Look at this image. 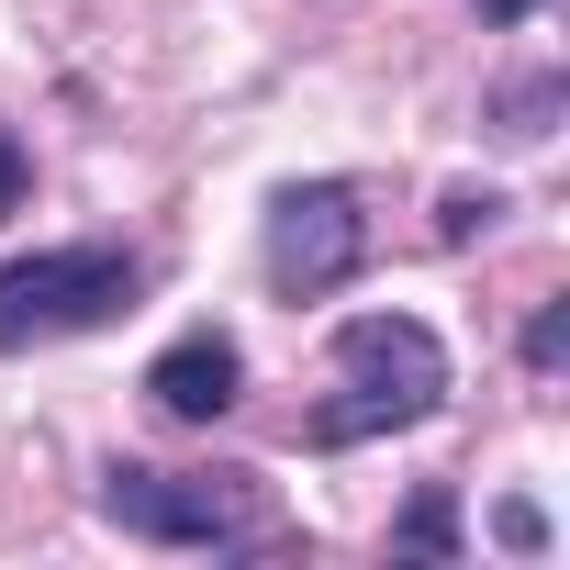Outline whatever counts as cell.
Wrapping results in <instances>:
<instances>
[{
	"label": "cell",
	"mask_w": 570,
	"mask_h": 570,
	"mask_svg": "<svg viewBox=\"0 0 570 570\" xmlns=\"http://www.w3.org/2000/svg\"><path fill=\"white\" fill-rule=\"evenodd\" d=\"M525 358H537V370H559V358H570V303H548V314L525 325Z\"/></svg>",
	"instance_id": "obj_7"
},
{
	"label": "cell",
	"mask_w": 570,
	"mask_h": 570,
	"mask_svg": "<svg viewBox=\"0 0 570 570\" xmlns=\"http://www.w3.org/2000/svg\"><path fill=\"white\" fill-rule=\"evenodd\" d=\"M135 292H146V257L135 246H46V257H12V268H0V358L57 347V336H90V325L135 314Z\"/></svg>",
	"instance_id": "obj_2"
},
{
	"label": "cell",
	"mask_w": 570,
	"mask_h": 570,
	"mask_svg": "<svg viewBox=\"0 0 570 570\" xmlns=\"http://www.w3.org/2000/svg\"><path fill=\"white\" fill-rule=\"evenodd\" d=\"M392 548H414V559H459V492L425 481V492L403 503V537H392Z\"/></svg>",
	"instance_id": "obj_6"
},
{
	"label": "cell",
	"mask_w": 570,
	"mask_h": 570,
	"mask_svg": "<svg viewBox=\"0 0 570 570\" xmlns=\"http://www.w3.org/2000/svg\"><path fill=\"white\" fill-rule=\"evenodd\" d=\"M492 213H503V202H492V190H448V213H436V235H481V224H492Z\"/></svg>",
	"instance_id": "obj_8"
},
{
	"label": "cell",
	"mask_w": 570,
	"mask_h": 570,
	"mask_svg": "<svg viewBox=\"0 0 570 570\" xmlns=\"http://www.w3.org/2000/svg\"><path fill=\"white\" fill-rule=\"evenodd\" d=\"M101 514L124 537H146V548H246L257 537L235 470H146V459H112L101 470Z\"/></svg>",
	"instance_id": "obj_3"
},
{
	"label": "cell",
	"mask_w": 570,
	"mask_h": 570,
	"mask_svg": "<svg viewBox=\"0 0 570 570\" xmlns=\"http://www.w3.org/2000/svg\"><path fill=\"white\" fill-rule=\"evenodd\" d=\"M448 403V347L414 314H358L336 336V403H314V448H370Z\"/></svg>",
	"instance_id": "obj_1"
},
{
	"label": "cell",
	"mask_w": 570,
	"mask_h": 570,
	"mask_svg": "<svg viewBox=\"0 0 570 570\" xmlns=\"http://www.w3.org/2000/svg\"><path fill=\"white\" fill-rule=\"evenodd\" d=\"M503 548H548V514L537 503H503Z\"/></svg>",
	"instance_id": "obj_10"
},
{
	"label": "cell",
	"mask_w": 570,
	"mask_h": 570,
	"mask_svg": "<svg viewBox=\"0 0 570 570\" xmlns=\"http://www.w3.org/2000/svg\"><path fill=\"white\" fill-rule=\"evenodd\" d=\"M358 257H370V213H358L347 179H292V190L268 202V279H279L292 303L347 292Z\"/></svg>",
	"instance_id": "obj_4"
},
{
	"label": "cell",
	"mask_w": 570,
	"mask_h": 570,
	"mask_svg": "<svg viewBox=\"0 0 570 570\" xmlns=\"http://www.w3.org/2000/svg\"><path fill=\"white\" fill-rule=\"evenodd\" d=\"M235 392H246V347H235L224 325L157 347V370H146V403H157L168 425H213V414H235Z\"/></svg>",
	"instance_id": "obj_5"
},
{
	"label": "cell",
	"mask_w": 570,
	"mask_h": 570,
	"mask_svg": "<svg viewBox=\"0 0 570 570\" xmlns=\"http://www.w3.org/2000/svg\"><path fill=\"white\" fill-rule=\"evenodd\" d=\"M525 12H548V0H481V23H525Z\"/></svg>",
	"instance_id": "obj_11"
},
{
	"label": "cell",
	"mask_w": 570,
	"mask_h": 570,
	"mask_svg": "<svg viewBox=\"0 0 570 570\" xmlns=\"http://www.w3.org/2000/svg\"><path fill=\"white\" fill-rule=\"evenodd\" d=\"M23 179H35V157H23V135H0V213H23Z\"/></svg>",
	"instance_id": "obj_9"
}]
</instances>
